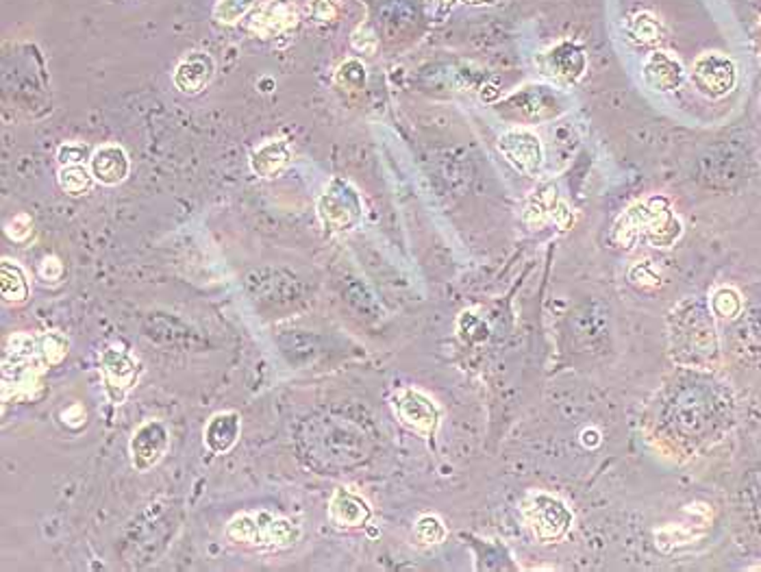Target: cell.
<instances>
[{
  "label": "cell",
  "mask_w": 761,
  "mask_h": 572,
  "mask_svg": "<svg viewBox=\"0 0 761 572\" xmlns=\"http://www.w3.org/2000/svg\"><path fill=\"white\" fill-rule=\"evenodd\" d=\"M226 537L235 544L261 551H288L300 540V529L290 518L272 511H241L226 525Z\"/></svg>",
  "instance_id": "1"
},
{
  "label": "cell",
  "mask_w": 761,
  "mask_h": 572,
  "mask_svg": "<svg viewBox=\"0 0 761 572\" xmlns=\"http://www.w3.org/2000/svg\"><path fill=\"white\" fill-rule=\"evenodd\" d=\"M570 107V98L563 94L560 87L548 86V83H528L507 96L501 105L496 107L498 113L507 120L518 122V125H537V122L552 120L561 116Z\"/></svg>",
  "instance_id": "2"
},
{
  "label": "cell",
  "mask_w": 761,
  "mask_h": 572,
  "mask_svg": "<svg viewBox=\"0 0 761 572\" xmlns=\"http://www.w3.org/2000/svg\"><path fill=\"white\" fill-rule=\"evenodd\" d=\"M318 218L331 233L355 229L364 218V203L357 187L346 179H331L318 199Z\"/></svg>",
  "instance_id": "3"
},
{
  "label": "cell",
  "mask_w": 761,
  "mask_h": 572,
  "mask_svg": "<svg viewBox=\"0 0 761 572\" xmlns=\"http://www.w3.org/2000/svg\"><path fill=\"white\" fill-rule=\"evenodd\" d=\"M520 514L525 525L540 542H557L570 529L572 511L568 505L546 492H533L520 503Z\"/></svg>",
  "instance_id": "4"
},
{
  "label": "cell",
  "mask_w": 761,
  "mask_h": 572,
  "mask_svg": "<svg viewBox=\"0 0 761 572\" xmlns=\"http://www.w3.org/2000/svg\"><path fill=\"white\" fill-rule=\"evenodd\" d=\"M392 409L405 427L422 437H433L442 421V409L418 388H400L392 396Z\"/></svg>",
  "instance_id": "5"
},
{
  "label": "cell",
  "mask_w": 761,
  "mask_h": 572,
  "mask_svg": "<svg viewBox=\"0 0 761 572\" xmlns=\"http://www.w3.org/2000/svg\"><path fill=\"white\" fill-rule=\"evenodd\" d=\"M102 381H105V392L113 405H122L133 388L137 386V379L142 374L140 359L133 357L131 353L122 348L109 347L98 357Z\"/></svg>",
  "instance_id": "6"
},
{
  "label": "cell",
  "mask_w": 761,
  "mask_h": 572,
  "mask_svg": "<svg viewBox=\"0 0 761 572\" xmlns=\"http://www.w3.org/2000/svg\"><path fill=\"white\" fill-rule=\"evenodd\" d=\"M498 151L520 175L537 176L542 172L544 146L533 131L522 129V127L505 131L498 137Z\"/></svg>",
  "instance_id": "7"
},
{
  "label": "cell",
  "mask_w": 761,
  "mask_h": 572,
  "mask_svg": "<svg viewBox=\"0 0 761 572\" xmlns=\"http://www.w3.org/2000/svg\"><path fill=\"white\" fill-rule=\"evenodd\" d=\"M170 448V431L161 421H146L133 431L128 442L131 463L137 472H148L166 457Z\"/></svg>",
  "instance_id": "8"
},
{
  "label": "cell",
  "mask_w": 761,
  "mask_h": 572,
  "mask_svg": "<svg viewBox=\"0 0 761 572\" xmlns=\"http://www.w3.org/2000/svg\"><path fill=\"white\" fill-rule=\"evenodd\" d=\"M642 214V235L651 241L655 249H670L681 238V220L672 211V207L664 196L640 203Z\"/></svg>",
  "instance_id": "9"
},
{
  "label": "cell",
  "mask_w": 761,
  "mask_h": 572,
  "mask_svg": "<svg viewBox=\"0 0 761 572\" xmlns=\"http://www.w3.org/2000/svg\"><path fill=\"white\" fill-rule=\"evenodd\" d=\"M691 78L696 87L709 98L726 96L738 81V68L723 53H705L694 61Z\"/></svg>",
  "instance_id": "10"
},
{
  "label": "cell",
  "mask_w": 761,
  "mask_h": 572,
  "mask_svg": "<svg viewBox=\"0 0 761 572\" xmlns=\"http://www.w3.org/2000/svg\"><path fill=\"white\" fill-rule=\"evenodd\" d=\"M544 77L560 83H577L585 74L587 57L583 46L575 42H560L537 57Z\"/></svg>",
  "instance_id": "11"
},
{
  "label": "cell",
  "mask_w": 761,
  "mask_h": 572,
  "mask_svg": "<svg viewBox=\"0 0 761 572\" xmlns=\"http://www.w3.org/2000/svg\"><path fill=\"white\" fill-rule=\"evenodd\" d=\"M525 220L528 226H544L555 222L561 229H568L572 222V211L563 203L555 185L546 184L531 192L525 205Z\"/></svg>",
  "instance_id": "12"
},
{
  "label": "cell",
  "mask_w": 761,
  "mask_h": 572,
  "mask_svg": "<svg viewBox=\"0 0 761 572\" xmlns=\"http://www.w3.org/2000/svg\"><path fill=\"white\" fill-rule=\"evenodd\" d=\"M299 24V4L296 0H264L250 20V31L257 37L270 39L283 36Z\"/></svg>",
  "instance_id": "13"
},
{
  "label": "cell",
  "mask_w": 761,
  "mask_h": 572,
  "mask_svg": "<svg viewBox=\"0 0 761 572\" xmlns=\"http://www.w3.org/2000/svg\"><path fill=\"white\" fill-rule=\"evenodd\" d=\"M372 518V507L357 492L338 487L329 501V520L338 529H362Z\"/></svg>",
  "instance_id": "14"
},
{
  "label": "cell",
  "mask_w": 761,
  "mask_h": 572,
  "mask_svg": "<svg viewBox=\"0 0 761 572\" xmlns=\"http://www.w3.org/2000/svg\"><path fill=\"white\" fill-rule=\"evenodd\" d=\"M642 77L651 90L668 94L679 90L685 78L683 63L666 51H655L642 63Z\"/></svg>",
  "instance_id": "15"
},
{
  "label": "cell",
  "mask_w": 761,
  "mask_h": 572,
  "mask_svg": "<svg viewBox=\"0 0 761 572\" xmlns=\"http://www.w3.org/2000/svg\"><path fill=\"white\" fill-rule=\"evenodd\" d=\"M214 72H216L214 59L207 55V53L194 51L190 53V55L183 57L179 66L175 68L172 83H175V87L181 94L196 96V94H200L207 86H209L211 78H214Z\"/></svg>",
  "instance_id": "16"
},
{
  "label": "cell",
  "mask_w": 761,
  "mask_h": 572,
  "mask_svg": "<svg viewBox=\"0 0 761 572\" xmlns=\"http://www.w3.org/2000/svg\"><path fill=\"white\" fill-rule=\"evenodd\" d=\"M96 184L113 187L125 184L131 172V159L120 144H102L92 152L90 166Z\"/></svg>",
  "instance_id": "17"
},
{
  "label": "cell",
  "mask_w": 761,
  "mask_h": 572,
  "mask_svg": "<svg viewBox=\"0 0 761 572\" xmlns=\"http://www.w3.org/2000/svg\"><path fill=\"white\" fill-rule=\"evenodd\" d=\"M241 433V416L233 409L226 412H217L207 421L202 429V442H205L207 451L214 455H226L231 448L240 440Z\"/></svg>",
  "instance_id": "18"
},
{
  "label": "cell",
  "mask_w": 761,
  "mask_h": 572,
  "mask_svg": "<svg viewBox=\"0 0 761 572\" xmlns=\"http://www.w3.org/2000/svg\"><path fill=\"white\" fill-rule=\"evenodd\" d=\"M291 164V146L283 137L261 142L250 155V170L261 179H274Z\"/></svg>",
  "instance_id": "19"
},
{
  "label": "cell",
  "mask_w": 761,
  "mask_h": 572,
  "mask_svg": "<svg viewBox=\"0 0 761 572\" xmlns=\"http://www.w3.org/2000/svg\"><path fill=\"white\" fill-rule=\"evenodd\" d=\"M0 292H3L4 303H27L29 294H31V285H29L27 273L20 268L18 261L9 257L0 261Z\"/></svg>",
  "instance_id": "20"
},
{
  "label": "cell",
  "mask_w": 761,
  "mask_h": 572,
  "mask_svg": "<svg viewBox=\"0 0 761 572\" xmlns=\"http://www.w3.org/2000/svg\"><path fill=\"white\" fill-rule=\"evenodd\" d=\"M57 181H59V187H61L66 194L83 196L92 190L94 181L96 179H94L90 168L78 164V166H61L59 168Z\"/></svg>",
  "instance_id": "21"
},
{
  "label": "cell",
  "mask_w": 761,
  "mask_h": 572,
  "mask_svg": "<svg viewBox=\"0 0 761 572\" xmlns=\"http://www.w3.org/2000/svg\"><path fill=\"white\" fill-rule=\"evenodd\" d=\"M629 33L637 44H646V46H651V44H657L661 37H664V27H661V22L652 16V13L640 12L631 18Z\"/></svg>",
  "instance_id": "22"
},
{
  "label": "cell",
  "mask_w": 761,
  "mask_h": 572,
  "mask_svg": "<svg viewBox=\"0 0 761 572\" xmlns=\"http://www.w3.org/2000/svg\"><path fill=\"white\" fill-rule=\"evenodd\" d=\"M68 351H70V339L63 333L46 331L39 335V357L48 368L61 364Z\"/></svg>",
  "instance_id": "23"
},
{
  "label": "cell",
  "mask_w": 761,
  "mask_h": 572,
  "mask_svg": "<svg viewBox=\"0 0 761 572\" xmlns=\"http://www.w3.org/2000/svg\"><path fill=\"white\" fill-rule=\"evenodd\" d=\"M257 0H217L214 7V20L222 27H233L253 12Z\"/></svg>",
  "instance_id": "24"
},
{
  "label": "cell",
  "mask_w": 761,
  "mask_h": 572,
  "mask_svg": "<svg viewBox=\"0 0 761 572\" xmlns=\"http://www.w3.org/2000/svg\"><path fill=\"white\" fill-rule=\"evenodd\" d=\"M413 535H416V540L422 546H435V544H442V542L446 540L448 531H446V525L442 522V518L433 514H424L418 518L416 527H413Z\"/></svg>",
  "instance_id": "25"
},
{
  "label": "cell",
  "mask_w": 761,
  "mask_h": 572,
  "mask_svg": "<svg viewBox=\"0 0 761 572\" xmlns=\"http://www.w3.org/2000/svg\"><path fill=\"white\" fill-rule=\"evenodd\" d=\"M365 78H368V72H365V66L362 61H357V59H348V61H344L342 66L338 68V72H335L338 86L348 92L364 90Z\"/></svg>",
  "instance_id": "26"
},
{
  "label": "cell",
  "mask_w": 761,
  "mask_h": 572,
  "mask_svg": "<svg viewBox=\"0 0 761 572\" xmlns=\"http://www.w3.org/2000/svg\"><path fill=\"white\" fill-rule=\"evenodd\" d=\"M90 148H87V144H83V142H66V144L59 146L57 151V161L61 166L86 164V161H90Z\"/></svg>",
  "instance_id": "27"
},
{
  "label": "cell",
  "mask_w": 761,
  "mask_h": 572,
  "mask_svg": "<svg viewBox=\"0 0 761 572\" xmlns=\"http://www.w3.org/2000/svg\"><path fill=\"white\" fill-rule=\"evenodd\" d=\"M711 305H714V312L723 315V318H733V315L740 312V307H742L738 292H733V290L729 288L718 290L714 296V300H711Z\"/></svg>",
  "instance_id": "28"
},
{
  "label": "cell",
  "mask_w": 761,
  "mask_h": 572,
  "mask_svg": "<svg viewBox=\"0 0 761 572\" xmlns=\"http://www.w3.org/2000/svg\"><path fill=\"white\" fill-rule=\"evenodd\" d=\"M4 233L13 241H27L33 235V218L29 214H18L4 225Z\"/></svg>",
  "instance_id": "29"
},
{
  "label": "cell",
  "mask_w": 761,
  "mask_h": 572,
  "mask_svg": "<svg viewBox=\"0 0 761 572\" xmlns=\"http://www.w3.org/2000/svg\"><path fill=\"white\" fill-rule=\"evenodd\" d=\"M309 13L315 22H333L340 16V4L338 0H311Z\"/></svg>",
  "instance_id": "30"
},
{
  "label": "cell",
  "mask_w": 761,
  "mask_h": 572,
  "mask_svg": "<svg viewBox=\"0 0 761 572\" xmlns=\"http://www.w3.org/2000/svg\"><path fill=\"white\" fill-rule=\"evenodd\" d=\"M63 274V264L61 259L54 257V255H48V257H44L39 261V277L44 281H51V283H57L59 279H61Z\"/></svg>",
  "instance_id": "31"
},
{
  "label": "cell",
  "mask_w": 761,
  "mask_h": 572,
  "mask_svg": "<svg viewBox=\"0 0 761 572\" xmlns=\"http://www.w3.org/2000/svg\"><path fill=\"white\" fill-rule=\"evenodd\" d=\"M353 46L357 48L359 53H365V55H372V53L377 51V37H374V33L370 31V29L359 27L357 31L353 33Z\"/></svg>",
  "instance_id": "32"
},
{
  "label": "cell",
  "mask_w": 761,
  "mask_h": 572,
  "mask_svg": "<svg viewBox=\"0 0 761 572\" xmlns=\"http://www.w3.org/2000/svg\"><path fill=\"white\" fill-rule=\"evenodd\" d=\"M61 421L66 422L68 427H72V429L83 427V425H86V421H87L86 407H83L81 403H74V405H70L68 409H63V412H61Z\"/></svg>",
  "instance_id": "33"
},
{
  "label": "cell",
  "mask_w": 761,
  "mask_h": 572,
  "mask_svg": "<svg viewBox=\"0 0 761 572\" xmlns=\"http://www.w3.org/2000/svg\"><path fill=\"white\" fill-rule=\"evenodd\" d=\"M583 444H585L587 448H594V446H598V444H601V433L596 431V429H585V431H583Z\"/></svg>",
  "instance_id": "34"
},
{
  "label": "cell",
  "mask_w": 761,
  "mask_h": 572,
  "mask_svg": "<svg viewBox=\"0 0 761 572\" xmlns=\"http://www.w3.org/2000/svg\"><path fill=\"white\" fill-rule=\"evenodd\" d=\"M466 3H471V4H486V3H489V0H466Z\"/></svg>",
  "instance_id": "35"
}]
</instances>
